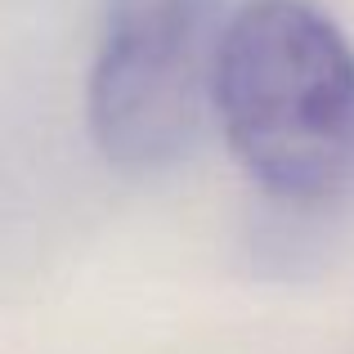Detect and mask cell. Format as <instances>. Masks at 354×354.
Listing matches in <instances>:
<instances>
[{
    "label": "cell",
    "instance_id": "obj_1",
    "mask_svg": "<svg viewBox=\"0 0 354 354\" xmlns=\"http://www.w3.org/2000/svg\"><path fill=\"white\" fill-rule=\"evenodd\" d=\"M216 121L269 207L354 202V45L314 0H247L216 59Z\"/></svg>",
    "mask_w": 354,
    "mask_h": 354
},
{
    "label": "cell",
    "instance_id": "obj_2",
    "mask_svg": "<svg viewBox=\"0 0 354 354\" xmlns=\"http://www.w3.org/2000/svg\"><path fill=\"white\" fill-rule=\"evenodd\" d=\"M229 0H108L90 72V135L121 171H166L216 117Z\"/></svg>",
    "mask_w": 354,
    "mask_h": 354
}]
</instances>
